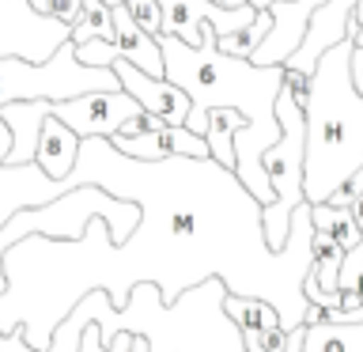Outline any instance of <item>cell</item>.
Here are the masks:
<instances>
[{"mask_svg":"<svg viewBox=\"0 0 363 352\" xmlns=\"http://www.w3.org/2000/svg\"><path fill=\"white\" fill-rule=\"evenodd\" d=\"M110 68H113V76L121 79V87L129 91L144 110L159 114L167 125H186L193 102H189V95L178 84H170L167 76H147L144 68H136L133 61H125V57H118Z\"/></svg>","mask_w":363,"mask_h":352,"instance_id":"ba28073f","label":"cell"},{"mask_svg":"<svg viewBox=\"0 0 363 352\" xmlns=\"http://www.w3.org/2000/svg\"><path fill=\"white\" fill-rule=\"evenodd\" d=\"M125 8H129V16L136 19V27L159 38V27H163V8H159V0H129Z\"/></svg>","mask_w":363,"mask_h":352,"instance_id":"ac0fdd59","label":"cell"},{"mask_svg":"<svg viewBox=\"0 0 363 352\" xmlns=\"http://www.w3.org/2000/svg\"><path fill=\"white\" fill-rule=\"evenodd\" d=\"M163 8V27L159 34H170L182 45H201V27H212L216 34H235L254 19L257 8H223L216 0H159Z\"/></svg>","mask_w":363,"mask_h":352,"instance_id":"52a82bcc","label":"cell"},{"mask_svg":"<svg viewBox=\"0 0 363 352\" xmlns=\"http://www.w3.org/2000/svg\"><path fill=\"white\" fill-rule=\"evenodd\" d=\"M277 121H280V136L272 141V148L261 152V167H265V178L272 186V201L261 204V231H265L269 250H280L288 243L291 212L306 201L303 197L306 121H303V106L284 87L277 91Z\"/></svg>","mask_w":363,"mask_h":352,"instance_id":"3957f363","label":"cell"},{"mask_svg":"<svg viewBox=\"0 0 363 352\" xmlns=\"http://www.w3.org/2000/svg\"><path fill=\"white\" fill-rule=\"evenodd\" d=\"M45 114H50V102L45 99L8 102V106H0V118H4L8 133H11V148H8L4 163L19 167V163H30L34 159V144H38V129H42Z\"/></svg>","mask_w":363,"mask_h":352,"instance_id":"7c38bea8","label":"cell"},{"mask_svg":"<svg viewBox=\"0 0 363 352\" xmlns=\"http://www.w3.org/2000/svg\"><path fill=\"white\" fill-rule=\"evenodd\" d=\"M348 76H352V87L363 95V45H352V53H348Z\"/></svg>","mask_w":363,"mask_h":352,"instance_id":"cb8c5ba5","label":"cell"},{"mask_svg":"<svg viewBox=\"0 0 363 352\" xmlns=\"http://www.w3.org/2000/svg\"><path fill=\"white\" fill-rule=\"evenodd\" d=\"M113 34V19H110V4L102 0H84V16L72 27V45L87 42V38H110Z\"/></svg>","mask_w":363,"mask_h":352,"instance_id":"e0dca14e","label":"cell"},{"mask_svg":"<svg viewBox=\"0 0 363 352\" xmlns=\"http://www.w3.org/2000/svg\"><path fill=\"white\" fill-rule=\"evenodd\" d=\"M318 4H322V0H272V4H269L272 27H269L265 42L254 50L250 61H254V65H284L295 50H299L306 19H311V11Z\"/></svg>","mask_w":363,"mask_h":352,"instance_id":"30bf717a","label":"cell"},{"mask_svg":"<svg viewBox=\"0 0 363 352\" xmlns=\"http://www.w3.org/2000/svg\"><path fill=\"white\" fill-rule=\"evenodd\" d=\"M284 352H303V326L288 329V348H284Z\"/></svg>","mask_w":363,"mask_h":352,"instance_id":"484cf974","label":"cell"},{"mask_svg":"<svg viewBox=\"0 0 363 352\" xmlns=\"http://www.w3.org/2000/svg\"><path fill=\"white\" fill-rule=\"evenodd\" d=\"M121 79L113 68H95L76 57L72 38L53 50L50 61H27V57H0V106L8 102H61L84 91H118Z\"/></svg>","mask_w":363,"mask_h":352,"instance_id":"277c9868","label":"cell"},{"mask_svg":"<svg viewBox=\"0 0 363 352\" xmlns=\"http://www.w3.org/2000/svg\"><path fill=\"white\" fill-rule=\"evenodd\" d=\"M0 352H45V348H34L27 341V329L23 326H16V329L0 326Z\"/></svg>","mask_w":363,"mask_h":352,"instance_id":"44dd1931","label":"cell"},{"mask_svg":"<svg viewBox=\"0 0 363 352\" xmlns=\"http://www.w3.org/2000/svg\"><path fill=\"white\" fill-rule=\"evenodd\" d=\"M99 352H110V348H106V345H102V348H99Z\"/></svg>","mask_w":363,"mask_h":352,"instance_id":"836d02e7","label":"cell"},{"mask_svg":"<svg viewBox=\"0 0 363 352\" xmlns=\"http://www.w3.org/2000/svg\"><path fill=\"white\" fill-rule=\"evenodd\" d=\"M303 352H363V322L303 326Z\"/></svg>","mask_w":363,"mask_h":352,"instance_id":"5bb4252c","label":"cell"},{"mask_svg":"<svg viewBox=\"0 0 363 352\" xmlns=\"http://www.w3.org/2000/svg\"><path fill=\"white\" fill-rule=\"evenodd\" d=\"M79 159V136L68 129L61 118H53V114H45L42 129H38V144H34V163H38L50 178H68L72 175Z\"/></svg>","mask_w":363,"mask_h":352,"instance_id":"8fae6325","label":"cell"},{"mask_svg":"<svg viewBox=\"0 0 363 352\" xmlns=\"http://www.w3.org/2000/svg\"><path fill=\"white\" fill-rule=\"evenodd\" d=\"M140 110L144 106L125 87H118V91H84V95H76V99L50 102V114L61 118L79 141H87V136H106L110 141V136L118 133L129 118H136Z\"/></svg>","mask_w":363,"mask_h":352,"instance_id":"8992f818","label":"cell"},{"mask_svg":"<svg viewBox=\"0 0 363 352\" xmlns=\"http://www.w3.org/2000/svg\"><path fill=\"white\" fill-rule=\"evenodd\" d=\"M257 345L265 352H284V348H288V329H284V326L265 329V334H257Z\"/></svg>","mask_w":363,"mask_h":352,"instance_id":"603a6c76","label":"cell"},{"mask_svg":"<svg viewBox=\"0 0 363 352\" xmlns=\"http://www.w3.org/2000/svg\"><path fill=\"white\" fill-rule=\"evenodd\" d=\"M8 148H11V133H8L4 118H0V163H4V159H8Z\"/></svg>","mask_w":363,"mask_h":352,"instance_id":"4316f807","label":"cell"},{"mask_svg":"<svg viewBox=\"0 0 363 352\" xmlns=\"http://www.w3.org/2000/svg\"><path fill=\"white\" fill-rule=\"evenodd\" d=\"M72 38V27L53 16H38L27 0H0V57L50 61L61 42Z\"/></svg>","mask_w":363,"mask_h":352,"instance_id":"5b68a950","label":"cell"},{"mask_svg":"<svg viewBox=\"0 0 363 352\" xmlns=\"http://www.w3.org/2000/svg\"><path fill=\"white\" fill-rule=\"evenodd\" d=\"M27 4L38 11V16H50V11H53V0H27Z\"/></svg>","mask_w":363,"mask_h":352,"instance_id":"f1b7e54d","label":"cell"},{"mask_svg":"<svg viewBox=\"0 0 363 352\" xmlns=\"http://www.w3.org/2000/svg\"><path fill=\"white\" fill-rule=\"evenodd\" d=\"M311 224L318 231L333 235V243H340V250H352V246L363 243L359 227L352 220V209H333V204L318 201V204H311Z\"/></svg>","mask_w":363,"mask_h":352,"instance_id":"2e32d148","label":"cell"},{"mask_svg":"<svg viewBox=\"0 0 363 352\" xmlns=\"http://www.w3.org/2000/svg\"><path fill=\"white\" fill-rule=\"evenodd\" d=\"M272 0H250V8H269Z\"/></svg>","mask_w":363,"mask_h":352,"instance_id":"4dcf8cb0","label":"cell"},{"mask_svg":"<svg viewBox=\"0 0 363 352\" xmlns=\"http://www.w3.org/2000/svg\"><path fill=\"white\" fill-rule=\"evenodd\" d=\"M223 8H242V4H250V0H220Z\"/></svg>","mask_w":363,"mask_h":352,"instance_id":"f546056e","label":"cell"},{"mask_svg":"<svg viewBox=\"0 0 363 352\" xmlns=\"http://www.w3.org/2000/svg\"><path fill=\"white\" fill-rule=\"evenodd\" d=\"M113 152L133 159V163H163V159L186 155V159H208V144L201 133L186 125H163V129L140 133V136H110Z\"/></svg>","mask_w":363,"mask_h":352,"instance_id":"9c48e42d","label":"cell"},{"mask_svg":"<svg viewBox=\"0 0 363 352\" xmlns=\"http://www.w3.org/2000/svg\"><path fill=\"white\" fill-rule=\"evenodd\" d=\"M53 19H61L68 23V27H76L79 16H84V0H53V11H50Z\"/></svg>","mask_w":363,"mask_h":352,"instance_id":"7402d4cb","label":"cell"},{"mask_svg":"<svg viewBox=\"0 0 363 352\" xmlns=\"http://www.w3.org/2000/svg\"><path fill=\"white\" fill-rule=\"evenodd\" d=\"M246 125V114L235 106H212L204 114V144H208V159L220 163L223 170H235V133Z\"/></svg>","mask_w":363,"mask_h":352,"instance_id":"4fadbf2b","label":"cell"},{"mask_svg":"<svg viewBox=\"0 0 363 352\" xmlns=\"http://www.w3.org/2000/svg\"><path fill=\"white\" fill-rule=\"evenodd\" d=\"M363 193V167L356 170V175H348L340 186H333L325 193V204H333V209H352V201H356Z\"/></svg>","mask_w":363,"mask_h":352,"instance_id":"d6986e66","label":"cell"},{"mask_svg":"<svg viewBox=\"0 0 363 352\" xmlns=\"http://www.w3.org/2000/svg\"><path fill=\"white\" fill-rule=\"evenodd\" d=\"M102 4H110V8H113V4H129V0H102Z\"/></svg>","mask_w":363,"mask_h":352,"instance_id":"1f68e13d","label":"cell"},{"mask_svg":"<svg viewBox=\"0 0 363 352\" xmlns=\"http://www.w3.org/2000/svg\"><path fill=\"white\" fill-rule=\"evenodd\" d=\"M352 38L318 57L311 87H306V155H303V197L318 204L363 167V95L348 76Z\"/></svg>","mask_w":363,"mask_h":352,"instance_id":"6da1fadb","label":"cell"},{"mask_svg":"<svg viewBox=\"0 0 363 352\" xmlns=\"http://www.w3.org/2000/svg\"><path fill=\"white\" fill-rule=\"evenodd\" d=\"M352 220H356V227H359V235H363V193L356 201H352Z\"/></svg>","mask_w":363,"mask_h":352,"instance_id":"83f0119b","label":"cell"},{"mask_svg":"<svg viewBox=\"0 0 363 352\" xmlns=\"http://www.w3.org/2000/svg\"><path fill=\"white\" fill-rule=\"evenodd\" d=\"M269 27H272L269 8H257L254 19H250L242 31H235V34H216V50L227 53V57H242V61H250V57H254V50L265 42Z\"/></svg>","mask_w":363,"mask_h":352,"instance_id":"9a60e30c","label":"cell"},{"mask_svg":"<svg viewBox=\"0 0 363 352\" xmlns=\"http://www.w3.org/2000/svg\"><path fill=\"white\" fill-rule=\"evenodd\" d=\"M91 216H102L110 227V243H125L133 235V227L140 224V209L129 201V197H113L110 189H99V186H76L61 193L57 201L50 204H34V209H19L11 212V220L0 227V258L11 250V243H19V235L27 231H42V235H68V238H84V224ZM0 292H4V265H0Z\"/></svg>","mask_w":363,"mask_h":352,"instance_id":"7a4b0ae2","label":"cell"},{"mask_svg":"<svg viewBox=\"0 0 363 352\" xmlns=\"http://www.w3.org/2000/svg\"><path fill=\"white\" fill-rule=\"evenodd\" d=\"M348 38H352V45H363V0L356 4V11H352V19H348Z\"/></svg>","mask_w":363,"mask_h":352,"instance_id":"d4e9b609","label":"cell"},{"mask_svg":"<svg viewBox=\"0 0 363 352\" xmlns=\"http://www.w3.org/2000/svg\"><path fill=\"white\" fill-rule=\"evenodd\" d=\"M356 295H359V299H363V277H359V284H356Z\"/></svg>","mask_w":363,"mask_h":352,"instance_id":"d6a6232c","label":"cell"},{"mask_svg":"<svg viewBox=\"0 0 363 352\" xmlns=\"http://www.w3.org/2000/svg\"><path fill=\"white\" fill-rule=\"evenodd\" d=\"M110 352H152V341H147L144 334H106V341H102Z\"/></svg>","mask_w":363,"mask_h":352,"instance_id":"ffe728a7","label":"cell"}]
</instances>
